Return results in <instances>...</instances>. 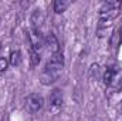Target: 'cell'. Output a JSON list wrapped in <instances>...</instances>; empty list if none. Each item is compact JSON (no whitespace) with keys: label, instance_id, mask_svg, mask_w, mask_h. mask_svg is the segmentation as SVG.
Returning <instances> with one entry per match:
<instances>
[{"label":"cell","instance_id":"6da1fadb","mask_svg":"<svg viewBox=\"0 0 122 121\" xmlns=\"http://www.w3.org/2000/svg\"><path fill=\"white\" fill-rule=\"evenodd\" d=\"M64 67V57L61 53L57 54H51V59L48 60V63L46 64L44 70L40 74V81L44 86H50L53 83L57 81V78L60 77L61 71Z\"/></svg>","mask_w":122,"mask_h":121},{"label":"cell","instance_id":"7a4b0ae2","mask_svg":"<svg viewBox=\"0 0 122 121\" xmlns=\"http://www.w3.org/2000/svg\"><path fill=\"white\" fill-rule=\"evenodd\" d=\"M62 103H64L62 91L58 90V88H54L50 94V98H48V110L53 114H57L62 107Z\"/></svg>","mask_w":122,"mask_h":121},{"label":"cell","instance_id":"3957f363","mask_svg":"<svg viewBox=\"0 0 122 121\" xmlns=\"http://www.w3.org/2000/svg\"><path fill=\"white\" fill-rule=\"evenodd\" d=\"M27 38H29V43H30V50H34V51L40 53V50L44 46V37H43L41 31L31 29L27 33Z\"/></svg>","mask_w":122,"mask_h":121},{"label":"cell","instance_id":"277c9868","mask_svg":"<svg viewBox=\"0 0 122 121\" xmlns=\"http://www.w3.org/2000/svg\"><path fill=\"white\" fill-rule=\"evenodd\" d=\"M44 105V98L40 94H30L26 100V107L30 113H38Z\"/></svg>","mask_w":122,"mask_h":121},{"label":"cell","instance_id":"5b68a950","mask_svg":"<svg viewBox=\"0 0 122 121\" xmlns=\"http://www.w3.org/2000/svg\"><path fill=\"white\" fill-rule=\"evenodd\" d=\"M46 44H47V49H48V51H50L51 54H57V53H60V43H58L57 37H56L53 33H50V34L47 36V38H46Z\"/></svg>","mask_w":122,"mask_h":121},{"label":"cell","instance_id":"8992f818","mask_svg":"<svg viewBox=\"0 0 122 121\" xmlns=\"http://www.w3.org/2000/svg\"><path fill=\"white\" fill-rule=\"evenodd\" d=\"M43 23H44V13H43L40 9L34 10L33 14H31V24H33V29H34V30H40V27L43 26Z\"/></svg>","mask_w":122,"mask_h":121},{"label":"cell","instance_id":"52a82bcc","mask_svg":"<svg viewBox=\"0 0 122 121\" xmlns=\"http://www.w3.org/2000/svg\"><path fill=\"white\" fill-rule=\"evenodd\" d=\"M115 74H117V70L115 67H108L104 73V84L105 86H111V83L114 81L115 78Z\"/></svg>","mask_w":122,"mask_h":121},{"label":"cell","instance_id":"ba28073f","mask_svg":"<svg viewBox=\"0 0 122 121\" xmlns=\"http://www.w3.org/2000/svg\"><path fill=\"white\" fill-rule=\"evenodd\" d=\"M68 6H70L68 0H56L54 4H53V9H54L56 13H62L68 9Z\"/></svg>","mask_w":122,"mask_h":121},{"label":"cell","instance_id":"9c48e42d","mask_svg":"<svg viewBox=\"0 0 122 121\" xmlns=\"http://www.w3.org/2000/svg\"><path fill=\"white\" fill-rule=\"evenodd\" d=\"M20 63H21V54H20V51L19 50H13L11 54H10V64L13 67H16V66H20Z\"/></svg>","mask_w":122,"mask_h":121},{"label":"cell","instance_id":"30bf717a","mask_svg":"<svg viewBox=\"0 0 122 121\" xmlns=\"http://www.w3.org/2000/svg\"><path fill=\"white\" fill-rule=\"evenodd\" d=\"M30 61H31V66L33 67L38 66V63H40V53L38 51H34V50H30Z\"/></svg>","mask_w":122,"mask_h":121},{"label":"cell","instance_id":"8fae6325","mask_svg":"<svg viewBox=\"0 0 122 121\" xmlns=\"http://www.w3.org/2000/svg\"><path fill=\"white\" fill-rule=\"evenodd\" d=\"M121 37H122V27L119 30H117L114 33V37H112V46H118L119 41H121Z\"/></svg>","mask_w":122,"mask_h":121},{"label":"cell","instance_id":"7c38bea8","mask_svg":"<svg viewBox=\"0 0 122 121\" xmlns=\"http://www.w3.org/2000/svg\"><path fill=\"white\" fill-rule=\"evenodd\" d=\"M90 71H91V77L92 78H95V80L99 78V66H98V64H92Z\"/></svg>","mask_w":122,"mask_h":121},{"label":"cell","instance_id":"4fadbf2b","mask_svg":"<svg viewBox=\"0 0 122 121\" xmlns=\"http://www.w3.org/2000/svg\"><path fill=\"white\" fill-rule=\"evenodd\" d=\"M7 66H9V63H7V60H6V59H0V76L6 73Z\"/></svg>","mask_w":122,"mask_h":121}]
</instances>
